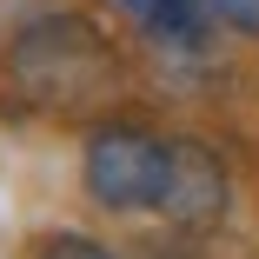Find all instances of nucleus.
Here are the masks:
<instances>
[{"label":"nucleus","instance_id":"obj_1","mask_svg":"<svg viewBox=\"0 0 259 259\" xmlns=\"http://www.w3.org/2000/svg\"><path fill=\"white\" fill-rule=\"evenodd\" d=\"M107 73H113L107 47L73 14H47L7 47V87L27 113H73Z\"/></svg>","mask_w":259,"mask_h":259},{"label":"nucleus","instance_id":"obj_2","mask_svg":"<svg viewBox=\"0 0 259 259\" xmlns=\"http://www.w3.org/2000/svg\"><path fill=\"white\" fill-rule=\"evenodd\" d=\"M87 199L107 213H160L166 180H173V146L140 126H93L80 153Z\"/></svg>","mask_w":259,"mask_h":259},{"label":"nucleus","instance_id":"obj_3","mask_svg":"<svg viewBox=\"0 0 259 259\" xmlns=\"http://www.w3.org/2000/svg\"><path fill=\"white\" fill-rule=\"evenodd\" d=\"M160 213L186 233H206V226H220L226 213V166H220V153H206L193 140H173V180H166V206Z\"/></svg>","mask_w":259,"mask_h":259},{"label":"nucleus","instance_id":"obj_4","mask_svg":"<svg viewBox=\"0 0 259 259\" xmlns=\"http://www.w3.org/2000/svg\"><path fill=\"white\" fill-rule=\"evenodd\" d=\"M206 7H213V0H126L133 20L153 40H173V47H193L206 33Z\"/></svg>","mask_w":259,"mask_h":259},{"label":"nucleus","instance_id":"obj_5","mask_svg":"<svg viewBox=\"0 0 259 259\" xmlns=\"http://www.w3.org/2000/svg\"><path fill=\"white\" fill-rule=\"evenodd\" d=\"M33 259H113L100 239H87V233H47L40 246H33Z\"/></svg>","mask_w":259,"mask_h":259},{"label":"nucleus","instance_id":"obj_6","mask_svg":"<svg viewBox=\"0 0 259 259\" xmlns=\"http://www.w3.org/2000/svg\"><path fill=\"white\" fill-rule=\"evenodd\" d=\"M213 20H226L246 40H259V0H213Z\"/></svg>","mask_w":259,"mask_h":259}]
</instances>
